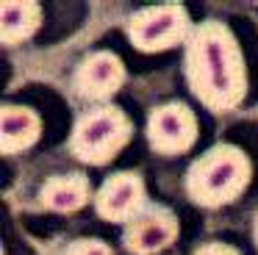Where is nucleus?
<instances>
[{"label": "nucleus", "mask_w": 258, "mask_h": 255, "mask_svg": "<svg viewBox=\"0 0 258 255\" xmlns=\"http://www.w3.org/2000/svg\"><path fill=\"white\" fill-rule=\"evenodd\" d=\"M183 72L191 94L214 114L236 108L247 94L244 55L233 31L219 20H206L191 28Z\"/></svg>", "instance_id": "f257e3e1"}, {"label": "nucleus", "mask_w": 258, "mask_h": 255, "mask_svg": "<svg viewBox=\"0 0 258 255\" xmlns=\"http://www.w3.org/2000/svg\"><path fill=\"white\" fill-rule=\"evenodd\" d=\"M252 177L247 153L236 144H214L191 161L186 172V194L203 208H219L244 194Z\"/></svg>", "instance_id": "f03ea898"}, {"label": "nucleus", "mask_w": 258, "mask_h": 255, "mask_svg": "<svg viewBox=\"0 0 258 255\" xmlns=\"http://www.w3.org/2000/svg\"><path fill=\"white\" fill-rule=\"evenodd\" d=\"M131 119L117 105H95L75 119L70 133V153L84 164L103 166L131 142Z\"/></svg>", "instance_id": "7ed1b4c3"}, {"label": "nucleus", "mask_w": 258, "mask_h": 255, "mask_svg": "<svg viewBox=\"0 0 258 255\" xmlns=\"http://www.w3.org/2000/svg\"><path fill=\"white\" fill-rule=\"evenodd\" d=\"M191 28L195 25L189 20V11L178 3L147 6V9L134 11L128 17V22H125L131 44L136 50H142V53H158V50H167L186 42Z\"/></svg>", "instance_id": "20e7f679"}, {"label": "nucleus", "mask_w": 258, "mask_h": 255, "mask_svg": "<svg viewBox=\"0 0 258 255\" xmlns=\"http://www.w3.org/2000/svg\"><path fill=\"white\" fill-rule=\"evenodd\" d=\"M147 142L158 155H180L197 142V116L183 103L156 105L147 116Z\"/></svg>", "instance_id": "39448f33"}, {"label": "nucleus", "mask_w": 258, "mask_h": 255, "mask_svg": "<svg viewBox=\"0 0 258 255\" xmlns=\"http://www.w3.org/2000/svg\"><path fill=\"white\" fill-rule=\"evenodd\" d=\"M178 236V216L164 205L147 203L131 222H125L122 244L134 255H156Z\"/></svg>", "instance_id": "423d86ee"}, {"label": "nucleus", "mask_w": 258, "mask_h": 255, "mask_svg": "<svg viewBox=\"0 0 258 255\" xmlns=\"http://www.w3.org/2000/svg\"><path fill=\"white\" fill-rule=\"evenodd\" d=\"M147 205L145 180L139 172H114L95 192V211L108 222H131Z\"/></svg>", "instance_id": "0eeeda50"}, {"label": "nucleus", "mask_w": 258, "mask_h": 255, "mask_svg": "<svg viewBox=\"0 0 258 255\" xmlns=\"http://www.w3.org/2000/svg\"><path fill=\"white\" fill-rule=\"evenodd\" d=\"M122 83H125V67L119 61V55L111 53V50L89 53L73 75V89L78 92V97L95 100V103L108 100L114 92H119Z\"/></svg>", "instance_id": "6e6552de"}, {"label": "nucleus", "mask_w": 258, "mask_h": 255, "mask_svg": "<svg viewBox=\"0 0 258 255\" xmlns=\"http://www.w3.org/2000/svg\"><path fill=\"white\" fill-rule=\"evenodd\" d=\"M39 131L42 122L36 111H31L28 105H3V114H0V150H3V155H14L34 147Z\"/></svg>", "instance_id": "1a4fd4ad"}, {"label": "nucleus", "mask_w": 258, "mask_h": 255, "mask_svg": "<svg viewBox=\"0 0 258 255\" xmlns=\"http://www.w3.org/2000/svg\"><path fill=\"white\" fill-rule=\"evenodd\" d=\"M92 197V186L89 177L84 172H67V175H56L50 180H45L39 192V200L47 211H56V214H70V211H78L89 203Z\"/></svg>", "instance_id": "9d476101"}, {"label": "nucleus", "mask_w": 258, "mask_h": 255, "mask_svg": "<svg viewBox=\"0 0 258 255\" xmlns=\"http://www.w3.org/2000/svg\"><path fill=\"white\" fill-rule=\"evenodd\" d=\"M42 9L31 0H3L0 6V39L3 44H20L36 33Z\"/></svg>", "instance_id": "9b49d317"}, {"label": "nucleus", "mask_w": 258, "mask_h": 255, "mask_svg": "<svg viewBox=\"0 0 258 255\" xmlns=\"http://www.w3.org/2000/svg\"><path fill=\"white\" fill-rule=\"evenodd\" d=\"M64 255H114V252L100 238H75V241L67 244Z\"/></svg>", "instance_id": "f8f14e48"}, {"label": "nucleus", "mask_w": 258, "mask_h": 255, "mask_svg": "<svg viewBox=\"0 0 258 255\" xmlns=\"http://www.w3.org/2000/svg\"><path fill=\"white\" fill-rule=\"evenodd\" d=\"M195 255H239V249L230 247V244H222V241H211V244L197 247Z\"/></svg>", "instance_id": "ddd939ff"}, {"label": "nucleus", "mask_w": 258, "mask_h": 255, "mask_svg": "<svg viewBox=\"0 0 258 255\" xmlns=\"http://www.w3.org/2000/svg\"><path fill=\"white\" fill-rule=\"evenodd\" d=\"M252 241H255V249H258V214H255V222H252Z\"/></svg>", "instance_id": "4468645a"}]
</instances>
